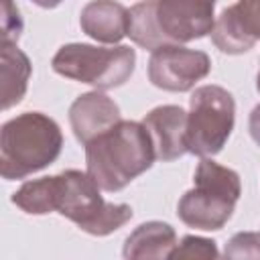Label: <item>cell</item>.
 I'll return each instance as SVG.
<instances>
[{
	"label": "cell",
	"instance_id": "cell-1",
	"mask_svg": "<svg viewBox=\"0 0 260 260\" xmlns=\"http://www.w3.org/2000/svg\"><path fill=\"white\" fill-rule=\"evenodd\" d=\"M156 160L142 122L120 120L85 144V167L100 189L116 193L146 173Z\"/></svg>",
	"mask_w": 260,
	"mask_h": 260
},
{
	"label": "cell",
	"instance_id": "cell-2",
	"mask_svg": "<svg viewBox=\"0 0 260 260\" xmlns=\"http://www.w3.org/2000/svg\"><path fill=\"white\" fill-rule=\"evenodd\" d=\"M63 148L59 124L41 112H24L0 130V175L6 181L24 179L57 160Z\"/></svg>",
	"mask_w": 260,
	"mask_h": 260
},
{
	"label": "cell",
	"instance_id": "cell-3",
	"mask_svg": "<svg viewBox=\"0 0 260 260\" xmlns=\"http://www.w3.org/2000/svg\"><path fill=\"white\" fill-rule=\"evenodd\" d=\"M189 189L177 205L179 219L195 230L217 232L234 215L236 203L242 195L240 175L205 156L199 160Z\"/></svg>",
	"mask_w": 260,
	"mask_h": 260
},
{
	"label": "cell",
	"instance_id": "cell-4",
	"mask_svg": "<svg viewBox=\"0 0 260 260\" xmlns=\"http://www.w3.org/2000/svg\"><path fill=\"white\" fill-rule=\"evenodd\" d=\"M55 211L91 236H108L134 215L126 203H108L89 173L77 169L55 175Z\"/></svg>",
	"mask_w": 260,
	"mask_h": 260
},
{
	"label": "cell",
	"instance_id": "cell-5",
	"mask_svg": "<svg viewBox=\"0 0 260 260\" xmlns=\"http://www.w3.org/2000/svg\"><path fill=\"white\" fill-rule=\"evenodd\" d=\"M51 65L63 77L93 85L95 89H114L124 85L134 73L136 51L128 45L95 47L69 43L55 53Z\"/></svg>",
	"mask_w": 260,
	"mask_h": 260
},
{
	"label": "cell",
	"instance_id": "cell-6",
	"mask_svg": "<svg viewBox=\"0 0 260 260\" xmlns=\"http://www.w3.org/2000/svg\"><path fill=\"white\" fill-rule=\"evenodd\" d=\"M236 122L234 95L221 85H201L189 98L187 152L213 156L225 146Z\"/></svg>",
	"mask_w": 260,
	"mask_h": 260
},
{
	"label": "cell",
	"instance_id": "cell-7",
	"mask_svg": "<svg viewBox=\"0 0 260 260\" xmlns=\"http://www.w3.org/2000/svg\"><path fill=\"white\" fill-rule=\"evenodd\" d=\"M211 71V59L199 49L165 45L150 53L148 79L165 91H189Z\"/></svg>",
	"mask_w": 260,
	"mask_h": 260
},
{
	"label": "cell",
	"instance_id": "cell-8",
	"mask_svg": "<svg viewBox=\"0 0 260 260\" xmlns=\"http://www.w3.org/2000/svg\"><path fill=\"white\" fill-rule=\"evenodd\" d=\"M217 0H156L158 26L169 45L203 39L215 24Z\"/></svg>",
	"mask_w": 260,
	"mask_h": 260
},
{
	"label": "cell",
	"instance_id": "cell-9",
	"mask_svg": "<svg viewBox=\"0 0 260 260\" xmlns=\"http://www.w3.org/2000/svg\"><path fill=\"white\" fill-rule=\"evenodd\" d=\"M156 160L171 162L187 152V112L181 106H158L142 118Z\"/></svg>",
	"mask_w": 260,
	"mask_h": 260
},
{
	"label": "cell",
	"instance_id": "cell-10",
	"mask_svg": "<svg viewBox=\"0 0 260 260\" xmlns=\"http://www.w3.org/2000/svg\"><path fill=\"white\" fill-rule=\"evenodd\" d=\"M122 120L118 104L102 91L81 93L69 108V124L75 138L85 146L95 136L110 130Z\"/></svg>",
	"mask_w": 260,
	"mask_h": 260
},
{
	"label": "cell",
	"instance_id": "cell-11",
	"mask_svg": "<svg viewBox=\"0 0 260 260\" xmlns=\"http://www.w3.org/2000/svg\"><path fill=\"white\" fill-rule=\"evenodd\" d=\"M79 26L93 41L116 45L128 37L130 10L116 0H91L79 14Z\"/></svg>",
	"mask_w": 260,
	"mask_h": 260
},
{
	"label": "cell",
	"instance_id": "cell-12",
	"mask_svg": "<svg viewBox=\"0 0 260 260\" xmlns=\"http://www.w3.org/2000/svg\"><path fill=\"white\" fill-rule=\"evenodd\" d=\"M30 61L24 51L16 47V43L2 41L0 43V98L2 110H10L12 106L20 104L28 79H30Z\"/></svg>",
	"mask_w": 260,
	"mask_h": 260
},
{
	"label": "cell",
	"instance_id": "cell-13",
	"mask_svg": "<svg viewBox=\"0 0 260 260\" xmlns=\"http://www.w3.org/2000/svg\"><path fill=\"white\" fill-rule=\"evenodd\" d=\"M177 246L175 230L165 221H146L140 223L124 242V258H171L173 248Z\"/></svg>",
	"mask_w": 260,
	"mask_h": 260
},
{
	"label": "cell",
	"instance_id": "cell-14",
	"mask_svg": "<svg viewBox=\"0 0 260 260\" xmlns=\"http://www.w3.org/2000/svg\"><path fill=\"white\" fill-rule=\"evenodd\" d=\"M128 37L144 51H156L169 45L156 18V0H142L130 8V28Z\"/></svg>",
	"mask_w": 260,
	"mask_h": 260
},
{
	"label": "cell",
	"instance_id": "cell-15",
	"mask_svg": "<svg viewBox=\"0 0 260 260\" xmlns=\"http://www.w3.org/2000/svg\"><path fill=\"white\" fill-rule=\"evenodd\" d=\"M12 203L30 215L55 211V175L22 183L12 193Z\"/></svg>",
	"mask_w": 260,
	"mask_h": 260
},
{
	"label": "cell",
	"instance_id": "cell-16",
	"mask_svg": "<svg viewBox=\"0 0 260 260\" xmlns=\"http://www.w3.org/2000/svg\"><path fill=\"white\" fill-rule=\"evenodd\" d=\"M209 35H211L213 45L225 55H242L254 47V43L244 35L232 6L221 10V14L215 18V24Z\"/></svg>",
	"mask_w": 260,
	"mask_h": 260
},
{
	"label": "cell",
	"instance_id": "cell-17",
	"mask_svg": "<svg viewBox=\"0 0 260 260\" xmlns=\"http://www.w3.org/2000/svg\"><path fill=\"white\" fill-rule=\"evenodd\" d=\"M219 250L213 240L201 236H185L171 252V258H217Z\"/></svg>",
	"mask_w": 260,
	"mask_h": 260
},
{
	"label": "cell",
	"instance_id": "cell-18",
	"mask_svg": "<svg viewBox=\"0 0 260 260\" xmlns=\"http://www.w3.org/2000/svg\"><path fill=\"white\" fill-rule=\"evenodd\" d=\"M232 10L244 35L256 45L260 41V0H238Z\"/></svg>",
	"mask_w": 260,
	"mask_h": 260
},
{
	"label": "cell",
	"instance_id": "cell-19",
	"mask_svg": "<svg viewBox=\"0 0 260 260\" xmlns=\"http://www.w3.org/2000/svg\"><path fill=\"white\" fill-rule=\"evenodd\" d=\"M225 258H260V234L240 232L230 238L223 250Z\"/></svg>",
	"mask_w": 260,
	"mask_h": 260
},
{
	"label": "cell",
	"instance_id": "cell-20",
	"mask_svg": "<svg viewBox=\"0 0 260 260\" xmlns=\"http://www.w3.org/2000/svg\"><path fill=\"white\" fill-rule=\"evenodd\" d=\"M22 35V18L12 0H2V41L16 43Z\"/></svg>",
	"mask_w": 260,
	"mask_h": 260
},
{
	"label": "cell",
	"instance_id": "cell-21",
	"mask_svg": "<svg viewBox=\"0 0 260 260\" xmlns=\"http://www.w3.org/2000/svg\"><path fill=\"white\" fill-rule=\"evenodd\" d=\"M248 128H250V136H252V140L260 146V104L250 112Z\"/></svg>",
	"mask_w": 260,
	"mask_h": 260
},
{
	"label": "cell",
	"instance_id": "cell-22",
	"mask_svg": "<svg viewBox=\"0 0 260 260\" xmlns=\"http://www.w3.org/2000/svg\"><path fill=\"white\" fill-rule=\"evenodd\" d=\"M32 4H37V6H41V8H57L63 0H30Z\"/></svg>",
	"mask_w": 260,
	"mask_h": 260
},
{
	"label": "cell",
	"instance_id": "cell-23",
	"mask_svg": "<svg viewBox=\"0 0 260 260\" xmlns=\"http://www.w3.org/2000/svg\"><path fill=\"white\" fill-rule=\"evenodd\" d=\"M256 89H258V93H260V71H258V77H256Z\"/></svg>",
	"mask_w": 260,
	"mask_h": 260
}]
</instances>
